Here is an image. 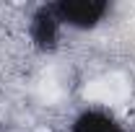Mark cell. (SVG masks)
I'll return each instance as SVG.
<instances>
[{
	"label": "cell",
	"instance_id": "6da1fadb",
	"mask_svg": "<svg viewBox=\"0 0 135 132\" xmlns=\"http://www.w3.org/2000/svg\"><path fill=\"white\" fill-rule=\"evenodd\" d=\"M55 16L60 18V23L75 26V29H94L101 18L107 16L109 5L107 3H96V0H65L52 5Z\"/></svg>",
	"mask_w": 135,
	"mask_h": 132
},
{
	"label": "cell",
	"instance_id": "7a4b0ae2",
	"mask_svg": "<svg viewBox=\"0 0 135 132\" xmlns=\"http://www.w3.org/2000/svg\"><path fill=\"white\" fill-rule=\"evenodd\" d=\"M73 132H125V130L104 111H86L83 116H78L73 122Z\"/></svg>",
	"mask_w": 135,
	"mask_h": 132
}]
</instances>
